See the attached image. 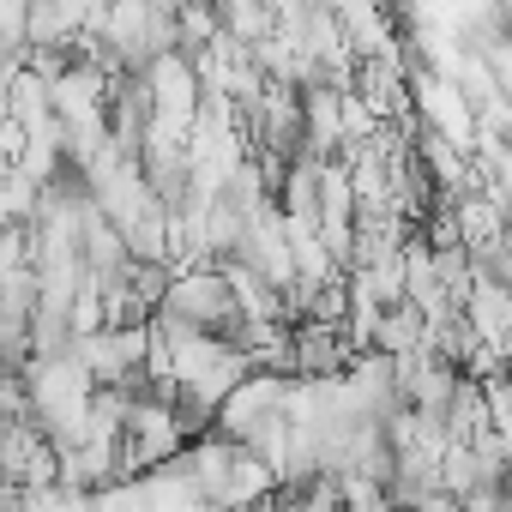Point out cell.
<instances>
[{"label":"cell","mask_w":512,"mask_h":512,"mask_svg":"<svg viewBox=\"0 0 512 512\" xmlns=\"http://www.w3.org/2000/svg\"><path fill=\"white\" fill-rule=\"evenodd\" d=\"M157 314H169V320H181V326H193V332H205V338H223V344H229L235 326H241V308H235V296H229V284H223L217 266L175 272V284H169V296H163Z\"/></svg>","instance_id":"1"},{"label":"cell","mask_w":512,"mask_h":512,"mask_svg":"<svg viewBox=\"0 0 512 512\" xmlns=\"http://www.w3.org/2000/svg\"><path fill=\"white\" fill-rule=\"evenodd\" d=\"M302 97V151L332 163L344 145V97L350 85H320V91H296Z\"/></svg>","instance_id":"2"}]
</instances>
